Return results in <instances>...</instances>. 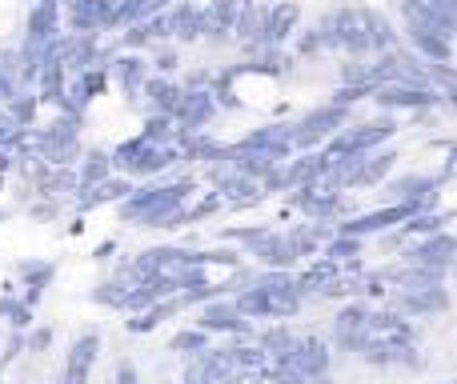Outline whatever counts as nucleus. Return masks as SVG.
Masks as SVG:
<instances>
[{"mask_svg":"<svg viewBox=\"0 0 457 384\" xmlns=\"http://www.w3.org/2000/svg\"><path fill=\"white\" fill-rule=\"evenodd\" d=\"M381 101H386V104H426L429 93H413V88H386V93H381Z\"/></svg>","mask_w":457,"mask_h":384,"instance_id":"f257e3e1","label":"nucleus"},{"mask_svg":"<svg viewBox=\"0 0 457 384\" xmlns=\"http://www.w3.org/2000/svg\"><path fill=\"white\" fill-rule=\"evenodd\" d=\"M145 77V64L141 61H120V85L125 88H137Z\"/></svg>","mask_w":457,"mask_h":384,"instance_id":"f03ea898","label":"nucleus"}]
</instances>
